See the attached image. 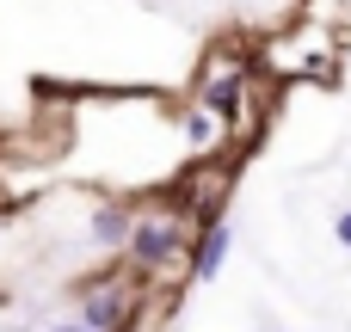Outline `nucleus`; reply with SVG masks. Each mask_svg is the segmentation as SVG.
I'll return each instance as SVG.
<instances>
[{
    "label": "nucleus",
    "mask_w": 351,
    "mask_h": 332,
    "mask_svg": "<svg viewBox=\"0 0 351 332\" xmlns=\"http://www.w3.org/2000/svg\"><path fill=\"white\" fill-rule=\"evenodd\" d=\"M123 314H130V290L123 283H99L80 296V320L93 332H123Z\"/></svg>",
    "instance_id": "1"
},
{
    "label": "nucleus",
    "mask_w": 351,
    "mask_h": 332,
    "mask_svg": "<svg viewBox=\"0 0 351 332\" xmlns=\"http://www.w3.org/2000/svg\"><path fill=\"white\" fill-rule=\"evenodd\" d=\"M123 246H130L136 265H167V259L179 253V222H136Z\"/></svg>",
    "instance_id": "2"
},
{
    "label": "nucleus",
    "mask_w": 351,
    "mask_h": 332,
    "mask_svg": "<svg viewBox=\"0 0 351 332\" xmlns=\"http://www.w3.org/2000/svg\"><path fill=\"white\" fill-rule=\"evenodd\" d=\"M228 246H234V234H228V222H216L197 246H191V277L197 283H210L216 271H222V259H228Z\"/></svg>",
    "instance_id": "3"
},
{
    "label": "nucleus",
    "mask_w": 351,
    "mask_h": 332,
    "mask_svg": "<svg viewBox=\"0 0 351 332\" xmlns=\"http://www.w3.org/2000/svg\"><path fill=\"white\" fill-rule=\"evenodd\" d=\"M130 228H136V222H130L117 203L93 209V240H99V246H123V240H130Z\"/></svg>",
    "instance_id": "4"
},
{
    "label": "nucleus",
    "mask_w": 351,
    "mask_h": 332,
    "mask_svg": "<svg viewBox=\"0 0 351 332\" xmlns=\"http://www.w3.org/2000/svg\"><path fill=\"white\" fill-rule=\"evenodd\" d=\"M204 105H210L216 117H228V123H234V117H241V74H228V80H216V86L204 92Z\"/></svg>",
    "instance_id": "5"
},
{
    "label": "nucleus",
    "mask_w": 351,
    "mask_h": 332,
    "mask_svg": "<svg viewBox=\"0 0 351 332\" xmlns=\"http://www.w3.org/2000/svg\"><path fill=\"white\" fill-rule=\"evenodd\" d=\"M185 129H191V142H210V136H216V129H210V117H204V111H191V117H185Z\"/></svg>",
    "instance_id": "6"
},
{
    "label": "nucleus",
    "mask_w": 351,
    "mask_h": 332,
    "mask_svg": "<svg viewBox=\"0 0 351 332\" xmlns=\"http://www.w3.org/2000/svg\"><path fill=\"white\" fill-rule=\"evenodd\" d=\"M333 234H339V246H351V209L339 216V222H333Z\"/></svg>",
    "instance_id": "7"
},
{
    "label": "nucleus",
    "mask_w": 351,
    "mask_h": 332,
    "mask_svg": "<svg viewBox=\"0 0 351 332\" xmlns=\"http://www.w3.org/2000/svg\"><path fill=\"white\" fill-rule=\"evenodd\" d=\"M49 332H93L86 320H62V327H49Z\"/></svg>",
    "instance_id": "8"
}]
</instances>
